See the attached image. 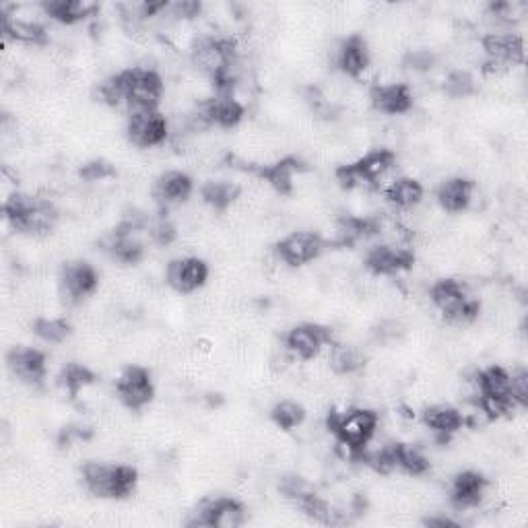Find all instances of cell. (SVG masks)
Returning a JSON list of instances; mask_svg holds the SVG:
<instances>
[{
  "instance_id": "60d3db41",
  "label": "cell",
  "mask_w": 528,
  "mask_h": 528,
  "mask_svg": "<svg viewBox=\"0 0 528 528\" xmlns=\"http://www.w3.org/2000/svg\"><path fill=\"white\" fill-rule=\"evenodd\" d=\"M178 238V229L176 225L170 221V219H159L153 229H151V240L157 244V246H163L168 248L176 242Z\"/></svg>"
},
{
  "instance_id": "7a4b0ae2",
  "label": "cell",
  "mask_w": 528,
  "mask_h": 528,
  "mask_svg": "<svg viewBox=\"0 0 528 528\" xmlns=\"http://www.w3.org/2000/svg\"><path fill=\"white\" fill-rule=\"evenodd\" d=\"M85 489L99 500H126L137 491L139 471L132 465L89 460L81 467Z\"/></svg>"
},
{
  "instance_id": "6da1fadb",
  "label": "cell",
  "mask_w": 528,
  "mask_h": 528,
  "mask_svg": "<svg viewBox=\"0 0 528 528\" xmlns=\"http://www.w3.org/2000/svg\"><path fill=\"white\" fill-rule=\"evenodd\" d=\"M3 213L15 231L31 238L50 236L58 223V209L54 203L25 192L11 194L5 201Z\"/></svg>"
},
{
  "instance_id": "e0dca14e",
  "label": "cell",
  "mask_w": 528,
  "mask_h": 528,
  "mask_svg": "<svg viewBox=\"0 0 528 528\" xmlns=\"http://www.w3.org/2000/svg\"><path fill=\"white\" fill-rule=\"evenodd\" d=\"M246 116V106L236 99L231 93H217L215 97H211L209 102L203 104L201 112L194 116V122L198 126L201 122L203 128L207 126H217L223 130L229 128H236Z\"/></svg>"
},
{
  "instance_id": "ffe728a7",
  "label": "cell",
  "mask_w": 528,
  "mask_h": 528,
  "mask_svg": "<svg viewBox=\"0 0 528 528\" xmlns=\"http://www.w3.org/2000/svg\"><path fill=\"white\" fill-rule=\"evenodd\" d=\"M335 64L337 69L349 79L363 77V73H366L372 64V50L368 40L363 38L361 33H351V36H347L339 44Z\"/></svg>"
},
{
  "instance_id": "9c48e42d",
  "label": "cell",
  "mask_w": 528,
  "mask_h": 528,
  "mask_svg": "<svg viewBox=\"0 0 528 528\" xmlns=\"http://www.w3.org/2000/svg\"><path fill=\"white\" fill-rule=\"evenodd\" d=\"M170 135V124L159 110H130L126 139L137 149H157Z\"/></svg>"
},
{
  "instance_id": "4fadbf2b",
  "label": "cell",
  "mask_w": 528,
  "mask_h": 528,
  "mask_svg": "<svg viewBox=\"0 0 528 528\" xmlns=\"http://www.w3.org/2000/svg\"><path fill=\"white\" fill-rule=\"evenodd\" d=\"M330 343H333V330L316 322L295 324L285 335L287 351L300 361H314Z\"/></svg>"
},
{
  "instance_id": "ab89813d",
  "label": "cell",
  "mask_w": 528,
  "mask_h": 528,
  "mask_svg": "<svg viewBox=\"0 0 528 528\" xmlns=\"http://www.w3.org/2000/svg\"><path fill=\"white\" fill-rule=\"evenodd\" d=\"M99 97H102V102L110 108H118L120 104H124L122 73H116V75L108 77L104 83H99Z\"/></svg>"
},
{
  "instance_id": "d6986e66",
  "label": "cell",
  "mask_w": 528,
  "mask_h": 528,
  "mask_svg": "<svg viewBox=\"0 0 528 528\" xmlns=\"http://www.w3.org/2000/svg\"><path fill=\"white\" fill-rule=\"evenodd\" d=\"M370 106L386 116H403L413 110V91L407 83H376L368 89Z\"/></svg>"
},
{
  "instance_id": "83f0119b",
  "label": "cell",
  "mask_w": 528,
  "mask_h": 528,
  "mask_svg": "<svg viewBox=\"0 0 528 528\" xmlns=\"http://www.w3.org/2000/svg\"><path fill=\"white\" fill-rule=\"evenodd\" d=\"M42 11L64 25H75L99 13V5L93 0H46L42 3Z\"/></svg>"
},
{
  "instance_id": "5bb4252c",
  "label": "cell",
  "mask_w": 528,
  "mask_h": 528,
  "mask_svg": "<svg viewBox=\"0 0 528 528\" xmlns=\"http://www.w3.org/2000/svg\"><path fill=\"white\" fill-rule=\"evenodd\" d=\"M248 520V508L236 500L221 495V498L205 502L194 518H190L188 526H209V528H238Z\"/></svg>"
},
{
  "instance_id": "f546056e",
  "label": "cell",
  "mask_w": 528,
  "mask_h": 528,
  "mask_svg": "<svg viewBox=\"0 0 528 528\" xmlns=\"http://www.w3.org/2000/svg\"><path fill=\"white\" fill-rule=\"evenodd\" d=\"M242 196V188L234 182H223V180H209L201 186V198L207 207H211L215 213H227L231 207L238 203Z\"/></svg>"
},
{
  "instance_id": "44dd1931",
  "label": "cell",
  "mask_w": 528,
  "mask_h": 528,
  "mask_svg": "<svg viewBox=\"0 0 528 528\" xmlns=\"http://www.w3.org/2000/svg\"><path fill=\"white\" fill-rule=\"evenodd\" d=\"M489 487V481L479 471H462L450 483V504L458 512L477 508Z\"/></svg>"
},
{
  "instance_id": "8fae6325",
  "label": "cell",
  "mask_w": 528,
  "mask_h": 528,
  "mask_svg": "<svg viewBox=\"0 0 528 528\" xmlns=\"http://www.w3.org/2000/svg\"><path fill=\"white\" fill-rule=\"evenodd\" d=\"M211 269L207 260L198 256L174 258L165 267V285L178 295H192L198 289H203L209 281Z\"/></svg>"
},
{
  "instance_id": "7402d4cb",
  "label": "cell",
  "mask_w": 528,
  "mask_h": 528,
  "mask_svg": "<svg viewBox=\"0 0 528 528\" xmlns=\"http://www.w3.org/2000/svg\"><path fill=\"white\" fill-rule=\"evenodd\" d=\"M477 401H498L510 409H518L512 399V374L502 366H489L475 376Z\"/></svg>"
},
{
  "instance_id": "4316f807",
  "label": "cell",
  "mask_w": 528,
  "mask_h": 528,
  "mask_svg": "<svg viewBox=\"0 0 528 528\" xmlns=\"http://www.w3.org/2000/svg\"><path fill=\"white\" fill-rule=\"evenodd\" d=\"M421 421L427 429H432L436 436L448 440L450 436L458 434L465 427V415H462L452 405H432L425 407L421 413Z\"/></svg>"
},
{
  "instance_id": "277c9868",
  "label": "cell",
  "mask_w": 528,
  "mask_h": 528,
  "mask_svg": "<svg viewBox=\"0 0 528 528\" xmlns=\"http://www.w3.org/2000/svg\"><path fill=\"white\" fill-rule=\"evenodd\" d=\"M429 302L448 324H471L481 314V302L458 279L444 277L429 287Z\"/></svg>"
},
{
  "instance_id": "ba28073f",
  "label": "cell",
  "mask_w": 528,
  "mask_h": 528,
  "mask_svg": "<svg viewBox=\"0 0 528 528\" xmlns=\"http://www.w3.org/2000/svg\"><path fill=\"white\" fill-rule=\"evenodd\" d=\"M116 396L120 405L132 413H139L149 407L155 399V384L151 372L145 366L130 363L116 380Z\"/></svg>"
},
{
  "instance_id": "7c38bea8",
  "label": "cell",
  "mask_w": 528,
  "mask_h": 528,
  "mask_svg": "<svg viewBox=\"0 0 528 528\" xmlns=\"http://www.w3.org/2000/svg\"><path fill=\"white\" fill-rule=\"evenodd\" d=\"M60 293L71 304H81L99 287V273L87 260H69L60 269Z\"/></svg>"
},
{
  "instance_id": "30bf717a",
  "label": "cell",
  "mask_w": 528,
  "mask_h": 528,
  "mask_svg": "<svg viewBox=\"0 0 528 528\" xmlns=\"http://www.w3.org/2000/svg\"><path fill=\"white\" fill-rule=\"evenodd\" d=\"M328 242L316 234V231H291L289 236L281 238L273 252L275 258L291 269L306 267V264L318 260L326 250Z\"/></svg>"
},
{
  "instance_id": "5b68a950",
  "label": "cell",
  "mask_w": 528,
  "mask_h": 528,
  "mask_svg": "<svg viewBox=\"0 0 528 528\" xmlns=\"http://www.w3.org/2000/svg\"><path fill=\"white\" fill-rule=\"evenodd\" d=\"M394 165H396V153L392 149L380 147V149L368 151L366 155L355 159L353 163L339 165V168L335 170V178L343 188L353 190L359 184L378 182L382 176H386L394 168Z\"/></svg>"
},
{
  "instance_id": "2e32d148",
  "label": "cell",
  "mask_w": 528,
  "mask_h": 528,
  "mask_svg": "<svg viewBox=\"0 0 528 528\" xmlns=\"http://www.w3.org/2000/svg\"><path fill=\"white\" fill-rule=\"evenodd\" d=\"M415 264V252L405 246H374L363 258L366 267L374 277H394L405 271H411Z\"/></svg>"
},
{
  "instance_id": "f1b7e54d",
  "label": "cell",
  "mask_w": 528,
  "mask_h": 528,
  "mask_svg": "<svg viewBox=\"0 0 528 528\" xmlns=\"http://www.w3.org/2000/svg\"><path fill=\"white\" fill-rule=\"evenodd\" d=\"M384 196H386V201L390 205H394L396 209L409 211V209H415L417 205H421L423 196H425V188L419 180L403 176V178H396L394 182L388 184V188L384 190Z\"/></svg>"
},
{
  "instance_id": "3957f363",
  "label": "cell",
  "mask_w": 528,
  "mask_h": 528,
  "mask_svg": "<svg viewBox=\"0 0 528 528\" xmlns=\"http://www.w3.org/2000/svg\"><path fill=\"white\" fill-rule=\"evenodd\" d=\"M380 415L374 409L351 407L345 411H330L326 417V429L335 436V440L351 450L361 454L368 448L378 432Z\"/></svg>"
},
{
  "instance_id": "d4e9b609",
  "label": "cell",
  "mask_w": 528,
  "mask_h": 528,
  "mask_svg": "<svg viewBox=\"0 0 528 528\" xmlns=\"http://www.w3.org/2000/svg\"><path fill=\"white\" fill-rule=\"evenodd\" d=\"M194 192V180L180 170L163 172L153 186V196L163 207H174L186 203Z\"/></svg>"
},
{
  "instance_id": "9a60e30c",
  "label": "cell",
  "mask_w": 528,
  "mask_h": 528,
  "mask_svg": "<svg viewBox=\"0 0 528 528\" xmlns=\"http://www.w3.org/2000/svg\"><path fill=\"white\" fill-rule=\"evenodd\" d=\"M9 372L25 386L40 388L48 376V357L44 351L17 345L7 351Z\"/></svg>"
},
{
  "instance_id": "e575fe53",
  "label": "cell",
  "mask_w": 528,
  "mask_h": 528,
  "mask_svg": "<svg viewBox=\"0 0 528 528\" xmlns=\"http://www.w3.org/2000/svg\"><path fill=\"white\" fill-rule=\"evenodd\" d=\"M110 254L120 264H137L145 256V246L135 234H132V231L118 229L110 244Z\"/></svg>"
},
{
  "instance_id": "484cf974",
  "label": "cell",
  "mask_w": 528,
  "mask_h": 528,
  "mask_svg": "<svg viewBox=\"0 0 528 528\" xmlns=\"http://www.w3.org/2000/svg\"><path fill=\"white\" fill-rule=\"evenodd\" d=\"M3 36L7 42H15L21 46H46L48 44V29L38 21L19 19L11 13H3Z\"/></svg>"
},
{
  "instance_id": "8d00e7d4",
  "label": "cell",
  "mask_w": 528,
  "mask_h": 528,
  "mask_svg": "<svg viewBox=\"0 0 528 528\" xmlns=\"http://www.w3.org/2000/svg\"><path fill=\"white\" fill-rule=\"evenodd\" d=\"M475 91H477V81L465 69H456V71L448 73L444 79V93L452 99L471 97V95H475Z\"/></svg>"
},
{
  "instance_id": "cb8c5ba5",
  "label": "cell",
  "mask_w": 528,
  "mask_h": 528,
  "mask_svg": "<svg viewBox=\"0 0 528 528\" xmlns=\"http://www.w3.org/2000/svg\"><path fill=\"white\" fill-rule=\"evenodd\" d=\"M475 190H477V182L471 178H465V176L448 178L438 186V192H436L438 205L442 207L444 213H450V215L465 213L469 211L473 203Z\"/></svg>"
},
{
  "instance_id": "d6a6232c",
  "label": "cell",
  "mask_w": 528,
  "mask_h": 528,
  "mask_svg": "<svg viewBox=\"0 0 528 528\" xmlns=\"http://www.w3.org/2000/svg\"><path fill=\"white\" fill-rule=\"evenodd\" d=\"M363 361H366V357H363V353L357 347H353V345L339 343V345L330 347L328 368H330V372L337 374V376H353V374H357L363 368Z\"/></svg>"
},
{
  "instance_id": "74e56055",
  "label": "cell",
  "mask_w": 528,
  "mask_h": 528,
  "mask_svg": "<svg viewBox=\"0 0 528 528\" xmlns=\"http://www.w3.org/2000/svg\"><path fill=\"white\" fill-rule=\"evenodd\" d=\"M279 491L285 495L287 500H291L295 504H300L302 500L308 498V495L316 493L314 485L300 475H285L279 483Z\"/></svg>"
},
{
  "instance_id": "8992f818",
  "label": "cell",
  "mask_w": 528,
  "mask_h": 528,
  "mask_svg": "<svg viewBox=\"0 0 528 528\" xmlns=\"http://www.w3.org/2000/svg\"><path fill=\"white\" fill-rule=\"evenodd\" d=\"M120 73L124 79V104H128L130 110H159L165 83L157 71L132 66Z\"/></svg>"
},
{
  "instance_id": "7bdbcfd3",
  "label": "cell",
  "mask_w": 528,
  "mask_h": 528,
  "mask_svg": "<svg viewBox=\"0 0 528 528\" xmlns=\"http://www.w3.org/2000/svg\"><path fill=\"white\" fill-rule=\"evenodd\" d=\"M170 9L176 13V17L190 19V17H196L198 13H201V3H192V0H184V3L170 5Z\"/></svg>"
},
{
  "instance_id": "603a6c76",
  "label": "cell",
  "mask_w": 528,
  "mask_h": 528,
  "mask_svg": "<svg viewBox=\"0 0 528 528\" xmlns=\"http://www.w3.org/2000/svg\"><path fill=\"white\" fill-rule=\"evenodd\" d=\"M306 170H308V163L302 157H295V155H287L275 163L258 165V168H254L256 176L267 182L281 196H289L293 192V176L302 174Z\"/></svg>"
},
{
  "instance_id": "1f68e13d",
  "label": "cell",
  "mask_w": 528,
  "mask_h": 528,
  "mask_svg": "<svg viewBox=\"0 0 528 528\" xmlns=\"http://www.w3.org/2000/svg\"><path fill=\"white\" fill-rule=\"evenodd\" d=\"M392 456H394V469H401L403 473L411 475V477H423L429 467H432V462L429 458L411 444H392Z\"/></svg>"
},
{
  "instance_id": "d590c367",
  "label": "cell",
  "mask_w": 528,
  "mask_h": 528,
  "mask_svg": "<svg viewBox=\"0 0 528 528\" xmlns=\"http://www.w3.org/2000/svg\"><path fill=\"white\" fill-rule=\"evenodd\" d=\"M306 409L304 405L295 403V401H279L271 409V421L275 423L277 429L281 432H291V429L300 427L306 421Z\"/></svg>"
},
{
  "instance_id": "ac0fdd59",
  "label": "cell",
  "mask_w": 528,
  "mask_h": 528,
  "mask_svg": "<svg viewBox=\"0 0 528 528\" xmlns=\"http://www.w3.org/2000/svg\"><path fill=\"white\" fill-rule=\"evenodd\" d=\"M481 48L487 56L489 64L500 66V69L508 71L514 64H524L526 50L524 40L518 33H485L481 38Z\"/></svg>"
},
{
  "instance_id": "836d02e7",
  "label": "cell",
  "mask_w": 528,
  "mask_h": 528,
  "mask_svg": "<svg viewBox=\"0 0 528 528\" xmlns=\"http://www.w3.org/2000/svg\"><path fill=\"white\" fill-rule=\"evenodd\" d=\"M58 382L75 401L83 390L91 388L97 382V374L91 368L83 366V363H66L58 376Z\"/></svg>"
},
{
  "instance_id": "b9f144b4",
  "label": "cell",
  "mask_w": 528,
  "mask_h": 528,
  "mask_svg": "<svg viewBox=\"0 0 528 528\" xmlns=\"http://www.w3.org/2000/svg\"><path fill=\"white\" fill-rule=\"evenodd\" d=\"M436 64V54L429 52V50H411L407 56H405V66H409V69L413 71H432Z\"/></svg>"
},
{
  "instance_id": "52a82bcc",
  "label": "cell",
  "mask_w": 528,
  "mask_h": 528,
  "mask_svg": "<svg viewBox=\"0 0 528 528\" xmlns=\"http://www.w3.org/2000/svg\"><path fill=\"white\" fill-rule=\"evenodd\" d=\"M190 62L198 73L213 81L231 75V64L236 62V42L229 38H201L190 50Z\"/></svg>"
},
{
  "instance_id": "4dcf8cb0",
  "label": "cell",
  "mask_w": 528,
  "mask_h": 528,
  "mask_svg": "<svg viewBox=\"0 0 528 528\" xmlns=\"http://www.w3.org/2000/svg\"><path fill=\"white\" fill-rule=\"evenodd\" d=\"M31 330L40 341L48 345H62L71 339L73 335V324L66 318L58 316H38L31 322Z\"/></svg>"
},
{
  "instance_id": "f35d334b",
  "label": "cell",
  "mask_w": 528,
  "mask_h": 528,
  "mask_svg": "<svg viewBox=\"0 0 528 528\" xmlns=\"http://www.w3.org/2000/svg\"><path fill=\"white\" fill-rule=\"evenodd\" d=\"M116 165H112L108 159H91L81 165L79 176L85 182H104L110 178H116Z\"/></svg>"
}]
</instances>
